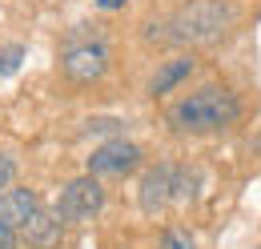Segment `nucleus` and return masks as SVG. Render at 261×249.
Returning a JSON list of instances; mask_svg holds the SVG:
<instances>
[{
  "label": "nucleus",
  "instance_id": "13",
  "mask_svg": "<svg viewBox=\"0 0 261 249\" xmlns=\"http://www.w3.org/2000/svg\"><path fill=\"white\" fill-rule=\"evenodd\" d=\"M0 249H16V229L12 225H0Z\"/></svg>",
  "mask_w": 261,
  "mask_h": 249
},
{
  "label": "nucleus",
  "instance_id": "10",
  "mask_svg": "<svg viewBox=\"0 0 261 249\" xmlns=\"http://www.w3.org/2000/svg\"><path fill=\"white\" fill-rule=\"evenodd\" d=\"M161 249H197V241H193V233L189 229H165L161 233Z\"/></svg>",
  "mask_w": 261,
  "mask_h": 249
},
{
  "label": "nucleus",
  "instance_id": "14",
  "mask_svg": "<svg viewBox=\"0 0 261 249\" xmlns=\"http://www.w3.org/2000/svg\"><path fill=\"white\" fill-rule=\"evenodd\" d=\"M93 4H97V8H109V12H113V8H125L129 0H93Z\"/></svg>",
  "mask_w": 261,
  "mask_h": 249
},
{
  "label": "nucleus",
  "instance_id": "9",
  "mask_svg": "<svg viewBox=\"0 0 261 249\" xmlns=\"http://www.w3.org/2000/svg\"><path fill=\"white\" fill-rule=\"evenodd\" d=\"M189 72H193V61H189V57H177V61H169L161 72H157V77L149 81V93H153V96L169 93V89H173V85H181V81H185Z\"/></svg>",
  "mask_w": 261,
  "mask_h": 249
},
{
  "label": "nucleus",
  "instance_id": "8",
  "mask_svg": "<svg viewBox=\"0 0 261 249\" xmlns=\"http://www.w3.org/2000/svg\"><path fill=\"white\" fill-rule=\"evenodd\" d=\"M36 209H40L36 189H4V193H0V225L20 229V225L33 217Z\"/></svg>",
  "mask_w": 261,
  "mask_h": 249
},
{
  "label": "nucleus",
  "instance_id": "2",
  "mask_svg": "<svg viewBox=\"0 0 261 249\" xmlns=\"http://www.w3.org/2000/svg\"><path fill=\"white\" fill-rule=\"evenodd\" d=\"M241 117V101L221 89V85H205L197 93L181 96L169 109V121L177 124L181 133H221Z\"/></svg>",
  "mask_w": 261,
  "mask_h": 249
},
{
  "label": "nucleus",
  "instance_id": "5",
  "mask_svg": "<svg viewBox=\"0 0 261 249\" xmlns=\"http://www.w3.org/2000/svg\"><path fill=\"white\" fill-rule=\"evenodd\" d=\"M100 205H105V189H100V181L93 173H85V177H76V181H68L61 189L57 217L65 225H85V221H93L100 213Z\"/></svg>",
  "mask_w": 261,
  "mask_h": 249
},
{
  "label": "nucleus",
  "instance_id": "15",
  "mask_svg": "<svg viewBox=\"0 0 261 249\" xmlns=\"http://www.w3.org/2000/svg\"><path fill=\"white\" fill-rule=\"evenodd\" d=\"M253 145H257V149H261V133H257V141H253Z\"/></svg>",
  "mask_w": 261,
  "mask_h": 249
},
{
  "label": "nucleus",
  "instance_id": "1",
  "mask_svg": "<svg viewBox=\"0 0 261 249\" xmlns=\"http://www.w3.org/2000/svg\"><path fill=\"white\" fill-rule=\"evenodd\" d=\"M237 20V8L229 0H189L181 8H173L161 24H153V40L165 44H181V48H197V44H213L217 36H225Z\"/></svg>",
  "mask_w": 261,
  "mask_h": 249
},
{
  "label": "nucleus",
  "instance_id": "6",
  "mask_svg": "<svg viewBox=\"0 0 261 249\" xmlns=\"http://www.w3.org/2000/svg\"><path fill=\"white\" fill-rule=\"evenodd\" d=\"M137 165H141V149H137L133 141H125V137L100 145L97 153L89 157V173H93V177H125Z\"/></svg>",
  "mask_w": 261,
  "mask_h": 249
},
{
  "label": "nucleus",
  "instance_id": "7",
  "mask_svg": "<svg viewBox=\"0 0 261 249\" xmlns=\"http://www.w3.org/2000/svg\"><path fill=\"white\" fill-rule=\"evenodd\" d=\"M20 233H24V241L33 249H57L61 245V237H65V221L57 217V209H36L33 217L20 225Z\"/></svg>",
  "mask_w": 261,
  "mask_h": 249
},
{
  "label": "nucleus",
  "instance_id": "11",
  "mask_svg": "<svg viewBox=\"0 0 261 249\" xmlns=\"http://www.w3.org/2000/svg\"><path fill=\"white\" fill-rule=\"evenodd\" d=\"M24 61V44H8L4 53H0V77H12L16 68Z\"/></svg>",
  "mask_w": 261,
  "mask_h": 249
},
{
  "label": "nucleus",
  "instance_id": "3",
  "mask_svg": "<svg viewBox=\"0 0 261 249\" xmlns=\"http://www.w3.org/2000/svg\"><path fill=\"white\" fill-rule=\"evenodd\" d=\"M109 68V44L100 40L97 32L89 36H68L65 48H61V72L76 85H89V81H100Z\"/></svg>",
  "mask_w": 261,
  "mask_h": 249
},
{
  "label": "nucleus",
  "instance_id": "4",
  "mask_svg": "<svg viewBox=\"0 0 261 249\" xmlns=\"http://www.w3.org/2000/svg\"><path fill=\"white\" fill-rule=\"evenodd\" d=\"M185 181H189V173L177 169V165H157V169H149V173L141 177V189H137L141 209L153 217V213H161L169 201H185V197H193V189H185Z\"/></svg>",
  "mask_w": 261,
  "mask_h": 249
},
{
  "label": "nucleus",
  "instance_id": "12",
  "mask_svg": "<svg viewBox=\"0 0 261 249\" xmlns=\"http://www.w3.org/2000/svg\"><path fill=\"white\" fill-rule=\"evenodd\" d=\"M12 181H16V161H12V153H0V193L12 189Z\"/></svg>",
  "mask_w": 261,
  "mask_h": 249
}]
</instances>
